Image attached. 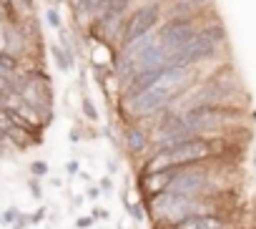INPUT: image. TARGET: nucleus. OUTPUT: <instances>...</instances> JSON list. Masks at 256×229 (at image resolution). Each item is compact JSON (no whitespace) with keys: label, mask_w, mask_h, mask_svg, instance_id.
<instances>
[{"label":"nucleus","mask_w":256,"mask_h":229,"mask_svg":"<svg viewBox=\"0 0 256 229\" xmlns=\"http://www.w3.org/2000/svg\"><path fill=\"white\" fill-rule=\"evenodd\" d=\"M194 78H196V66H188V68H164L151 88H146L144 93L128 98V101H118L120 111L131 121L158 116V113H164L186 88L194 86Z\"/></svg>","instance_id":"f257e3e1"},{"label":"nucleus","mask_w":256,"mask_h":229,"mask_svg":"<svg viewBox=\"0 0 256 229\" xmlns=\"http://www.w3.org/2000/svg\"><path fill=\"white\" fill-rule=\"evenodd\" d=\"M216 154V144L206 136H191L186 141H178L174 146H164L156 149L151 154V159L146 161V166L141 169V174L146 171H158V169H174V166H191V164H201L206 159H211Z\"/></svg>","instance_id":"f03ea898"},{"label":"nucleus","mask_w":256,"mask_h":229,"mask_svg":"<svg viewBox=\"0 0 256 229\" xmlns=\"http://www.w3.org/2000/svg\"><path fill=\"white\" fill-rule=\"evenodd\" d=\"M16 93L28 103L30 108L38 111V116L43 121V129L50 126L53 121V81L43 68H23V73L16 76Z\"/></svg>","instance_id":"7ed1b4c3"},{"label":"nucleus","mask_w":256,"mask_h":229,"mask_svg":"<svg viewBox=\"0 0 256 229\" xmlns=\"http://www.w3.org/2000/svg\"><path fill=\"white\" fill-rule=\"evenodd\" d=\"M226 41V31L221 23H211V26H204L194 33V38L178 48L171 58H168V66L166 68H188V66H198V63H206L211 58L218 56L221 46Z\"/></svg>","instance_id":"20e7f679"},{"label":"nucleus","mask_w":256,"mask_h":229,"mask_svg":"<svg viewBox=\"0 0 256 229\" xmlns=\"http://www.w3.org/2000/svg\"><path fill=\"white\" fill-rule=\"evenodd\" d=\"M146 209L151 214L154 221L168 224V229H174L178 221L201 214V201L198 196H184V194H174V191H161L154 199L146 201Z\"/></svg>","instance_id":"39448f33"},{"label":"nucleus","mask_w":256,"mask_h":229,"mask_svg":"<svg viewBox=\"0 0 256 229\" xmlns=\"http://www.w3.org/2000/svg\"><path fill=\"white\" fill-rule=\"evenodd\" d=\"M164 0H144V3L134 6L131 13L126 16V28H123V38H120V48L138 41L141 36L154 33L161 23H164ZM118 48V51H120Z\"/></svg>","instance_id":"423d86ee"},{"label":"nucleus","mask_w":256,"mask_h":229,"mask_svg":"<svg viewBox=\"0 0 256 229\" xmlns=\"http://www.w3.org/2000/svg\"><path fill=\"white\" fill-rule=\"evenodd\" d=\"M208 186V174L206 169H201V164H191V166H181L176 179L171 181V186L166 191L174 194H184V196H201Z\"/></svg>","instance_id":"0eeeda50"},{"label":"nucleus","mask_w":256,"mask_h":229,"mask_svg":"<svg viewBox=\"0 0 256 229\" xmlns=\"http://www.w3.org/2000/svg\"><path fill=\"white\" fill-rule=\"evenodd\" d=\"M181 166H174V169H158V171H146L138 176V194L144 196V201L154 199L156 194L166 191L171 186V181L176 179Z\"/></svg>","instance_id":"6e6552de"},{"label":"nucleus","mask_w":256,"mask_h":229,"mask_svg":"<svg viewBox=\"0 0 256 229\" xmlns=\"http://www.w3.org/2000/svg\"><path fill=\"white\" fill-rule=\"evenodd\" d=\"M123 144H126V151L131 154L134 159H138L141 154H146V149L151 146V134L144 129V126H128L126 129V139H123Z\"/></svg>","instance_id":"1a4fd4ad"},{"label":"nucleus","mask_w":256,"mask_h":229,"mask_svg":"<svg viewBox=\"0 0 256 229\" xmlns=\"http://www.w3.org/2000/svg\"><path fill=\"white\" fill-rule=\"evenodd\" d=\"M174 229H224V219L216 216V214L201 211V214H194V216L178 221Z\"/></svg>","instance_id":"9d476101"},{"label":"nucleus","mask_w":256,"mask_h":229,"mask_svg":"<svg viewBox=\"0 0 256 229\" xmlns=\"http://www.w3.org/2000/svg\"><path fill=\"white\" fill-rule=\"evenodd\" d=\"M108 6V0H73V16L76 21H93L98 18Z\"/></svg>","instance_id":"9b49d317"},{"label":"nucleus","mask_w":256,"mask_h":229,"mask_svg":"<svg viewBox=\"0 0 256 229\" xmlns=\"http://www.w3.org/2000/svg\"><path fill=\"white\" fill-rule=\"evenodd\" d=\"M23 73V58L0 48V76H18Z\"/></svg>","instance_id":"f8f14e48"},{"label":"nucleus","mask_w":256,"mask_h":229,"mask_svg":"<svg viewBox=\"0 0 256 229\" xmlns=\"http://www.w3.org/2000/svg\"><path fill=\"white\" fill-rule=\"evenodd\" d=\"M50 56H53L56 68H58L60 73H70V71L76 68V61H70V56L60 48V43H58V41H56V43H50Z\"/></svg>","instance_id":"ddd939ff"},{"label":"nucleus","mask_w":256,"mask_h":229,"mask_svg":"<svg viewBox=\"0 0 256 229\" xmlns=\"http://www.w3.org/2000/svg\"><path fill=\"white\" fill-rule=\"evenodd\" d=\"M13 96H16V76H0V108H6Z\"/></svg>","instance_id":"4468645a"},{"label":"nucleus","mask_w":256,"mask_h":229,"mask_svg":"<svg viewBox=\"0 0 256 229\" xmlns=\"http://www.w3.org/2000/svg\"><path fill=\"white\" fill-rule=\"evenodd\" d=\"M80 111H83V116H86L88 121H93V124H98V121H100V113H98L96 103H93L88 96H83V98H80Z\"/></svg>","instance_id":"2eb2a0df"},{"label":"nucleus","mask_w":256,"mask_h":229,"mask_svg":"<svg viewBox=\"0 0 256 229\" xmlns=\"http://www.w3.org/2000/svg\"><path fill=\"white\" fill-rule=\"evenodd\" d=\"M43 18H46V23H48L50 28H56V31L63 26V16H60V11H58V8H50V6H48V8H46V13H43Z\"/></svg>","instance_id":"dca6fc26"},{"label":"nucleus","mask_w":256,"mask_h":229,"mask_svg":"<svg viewBox=\"0 0 256 229\" xmlns=\"http://www.w3.org/2000/svg\"><path fill=\"white\" fill-rule=\"evenodd\" d=\"M48 171H50V164H48V161H43V159L30 161V174H33V176L43 179V176H48Z\"/></svg>","instance_id":"f3484780"},{"label":"nucleus","mask_w":256,"mask_h":229,"mask_svg":"<svg viewBox=\"0 0 256 229\" xmlns=\"http://www.w3.org/2000/svg\"><path fill=\"white\" fill-rule=\"evenodd\" d=\"M18 214H20V209H18V206H8L3 214H0V224H3V226H10V224L18 219Z\"/></svg>","instance_id":"a211bd4d"},{"label":"nucleus","mask_w":256,"mask_h":229,"mask_svg":"<svg viewBox=\"0 0 256 229\" xmlns=\"http://www.w3.org/2000/svg\"><path fill=\"white\" fill-rule=\"evenodd\" d=\"M28 191H30V196H33L36 201L43 199V186H40V179H38V176H30V181H28Z\"/></svg>","instance_id":"6ab92c4d"},{"label":"nucleus","mask_w":256,"mask_h":229,"mask_svg":"<svg viewBox=\"0 0 256 229\" xmlns=\"http://www.w3.org/2000/svg\"><path fill=\"white\" fill-rule=\"evenodd\" d=\"M28 226H30V214H23V211H20L18 219L10 224V229H28Z\"/></svg>","instance_id":"aec40b11"},{"label":"nucleus","mask_w":256,"mask_h":229,"mask_svg":"<svg viewBox=\"0 0 256 229\" xmlns=\"http://www.w3.org/2000/svg\"><path fill=\"white\" fill-rule=\"evenodd\" d=\"M93 221H96L93 216H78V219H76V229H90Z\"/></svg>","instance_id":"412c9836"},{"label":"nucleus","mask_w":256,"mask_h":229,"mask_svg":"<svg viewBox=\"0 0 256 229\" xmlns=\"http://www.w3.org/2000/svg\"><path fill=\"white\" fill-rule=\"evenodd\" d=\"M98 189H100L103 194H108V191H113V181H110V176H103V179L98 181Z\"/></svg>","instance_id":"4be33fe9"},{"label":"nucleus","mask_w":256,"mask_h":229,"mask_svg":"<svg viewBox=\"0 0 256 229\" xmlns=\"http://www.w3.org/2000/svg\"><path fill=\"white\" fill-rule=\"evenodd\" d=\"M43 219H46V206H40L38 211H33V214H30V224H40Z\"/></svg>","instance_id":"5701e85b"},{"label":"nucleus","mask_w":256,"mask_h":229,"mask_svg":"<svg viewBox=\"0 0 256 229\" xmlns=\"http://www.w3.org/2000/svg\"><path fill=\"white\" fill-rule=\"evenodd\" d=\"M66 171H68V174H70V176H76V174H78V171H80V164H78V161H76V159H70V161H68V164H66Z\"/></svg>","instance_id":"b1692460"},{"label":"nucleus","mask_w":256,"mask_h":229,"mask_svg":"<svg viewBox=\"0 0 256 229\" xmlns=\"http://www.w3.org/2000/svg\"><path fill=\"white\" fill-rule=\"evenodd\" d=\"M186 3H188V6H191V8H194V11L198 13V11H201L204 6H208V3H211V0H186Z\"/></svg>","instance_id":"393cba45"},{"label":"nucleus","mask_w":256,"mask_h":229,"mask_svg":"<svg viewBox=\"0 0 256 229\" xmlns=\"http://www.w3.org/2000/svg\"><path fill=\"white\" fill-rule=\"evenodd\" d=\"M90 216H93V219H108V211H106V209H100V206H93Z\"/></svg>","instance_id":"a878e982"},{"label":"nucleus","mask_w":256,"mask_h":229,"mask_svg":"<svg viewBox=\"0 0 256 229\" xmlns=\"http://www.w3.org/2000/svg\"><path fill=\"white\" fill-rule=\"evenodd\" d=\"M98 196H100V189L98 186H90L88 189V199H98Z\"/></svg>","instance_id":"bb28decb"},{"label":"nucleus","mask_w":256,"mask_h":229,"mask_svg":"<svg viewBox=\"0 0 256 229\" xmlns=\"http://www.w3.org/2000/svg\"><path fill=\"white\" fill-rule=\"evenodd\" d=\"M48 3H50V8H58L60 11V6L66 3V0H48Z\"/></svg>","instance_id":"cd10ccee"},{"label":"nucleus","mask_w":256,"mask_h":229,"mask_svg":"<svg viewBox=\"0 0 256 229\" xmlns=\"http://www.w3.org/2000/svg\"><path fill=\"white\" fill-rule=\"evenodd\" d=\"M108 171H110V174H116V171H118V166H116V161H108Z\"/></svg>","instance_id":"c85d7f7f"},{"label":"nucleus","mask_w":256,"mask_h":229,"mask_svg":"<svg viewBox=\"0 0 256 229\" xmlns=\"http://www.w3.org/2000/svg\"><path fill=\"white\" fill-rule=\"evenodd\" d=\"M128 3H131V6H138V0H128Z\"/></svg>","instance_id":"c756f323"},{"label":"nucleus","mask_w":256,"mask_h":229,"mask_svg":"<svg viewBox=\"0 0 256 229\" xmlns=\"http://www.w3.org/2000/svg\"><path fill=\"white\" fill-rule=\"evenodd\" d=\"M118 229H123V226H118Z\"/></svg>","instance_id":"7c9ffc66"}]
</instances>
